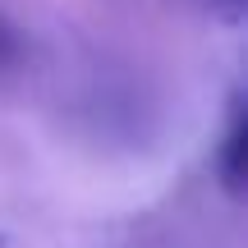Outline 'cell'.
Here are the masks:
<instances>
[{"label":"cell","mask_w":248,"mask_h":248,"mask_svg":"<svg viewBox=\"0 0 248 248\" xmlns=\"http://www.w3.org/2000/svg\"><path fill=\"white\" fill-rule=\"evenodd\" d=\"M216 175H221V188L230 198L244 193V179H248V120H244L239 106H234L230 129H225L221 152H216Z\"/></svg>","instance_id":"cell-1"},{"label":"cell","mask_w":248,"mask_h":248,"mask_svg":"<svg viewBox=\"0 0 248 248\" xmlns=\"http://www.w3.org/2000/svg\"><path fill=\"white\" fill-rule=\"evenodd\" d=\"M216 5H225V9H244V0H216Z\"/></svg>","instance_id":"cell-3"},{"label":"cell","mask_w":248,"mask_h":248,"mask_svg":"<svg viewBox=\"0 0 248 248\" xmlns=\"http://www.w3.org/2000/svg\"><path fill=\"white\" fill-rule=\"evenodd\" d=\"M18 60H23V42H18L14 23H5V18H0V74L14 69Z\"/></svg>","instance_id":"cell-2"},{"label":"cell","mask_w":248,"mask_h":248,"mask_svg":"<svg viewBox=\"0 0 248 248\" xmlns=\"http://www.w3.org/2000/svg\"><path fill=\"white\" fill-rule=\"evenodd\" d=\"M0 248H9V244H5V234H0Z\"/></svg>","instance_id":"cell-4"}]
</instances>
